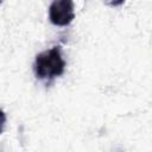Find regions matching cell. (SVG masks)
I'll return each instance as SVG.
<instances>
[{
  "label": "cell",
  "mask_w": 152,
  "mask_h": 152,
  "mask_svg": "<svg viewBox=\"0 0 152 152\" xmlns=\"http://www.w3.org/2000/svg\"><path fill=\"white\" fill-rule=\"evenodd\" d=\"M1 2H2V0H0V4H1Z\"/></svg>",
  "instance_id": "5"
},
{
  "label": "cell",
  "mask_w": 152,
  "mask_h": 152,
  "mask_svg": "<svg viewBox=\"0 0 152 152\" xmlns=\"http://www.w3.org/2000/svg\"><path fill=\"white\" fill-rule=\"evenodd\" d=\"M75 18L72 0H53L49 7V19L56 26H66Z\"/></svg>",
  "instance_id": "2"
},
{
  "label": "cell",
  "mask_w": 152,
  "mask_h": 152,
  "mask_svg": "<svg viewBox=\"0 0 152 152\" xmlns=\"http://www.w3.org/2000/svg\"><path fill=\"white\" fill-rule=\"evenodd\" d=\"M5 125H6V114L2 110H0V134L4 132Z\"/></svg>",
  "instance_id": "3"
},
{
  "label": "cell",
  "mask_w": 152,
  "mask_h": 152,
  "mask_svg": "<svg viewBox=\"0 0 152 152\" xmlns=\"http://www.w3.org/2000/svg\"><path fill=\"white\" fill-rule=\"evenodd\" d=\"M125 2V0H106V4L110 7H115V6H120Z\"/></svg>",
  "instance_id": "4"
},
{
  "label": "cell",
  "mask_w": 152,
  "mask_h": 152,
  "mask_svg": "<svg viewBox=\"0 0 152 152\" xmlns=\"http://www.w3.org/2000/svg\"><path fill=\"white\" fill-rule=\"evenodd\" d=\"M36 77L42 81H52L65 70V61L62 57L61 46H53L36 56L33 64Z\"/></svg>",
  "instance_id": "1"
}]
</instances>
